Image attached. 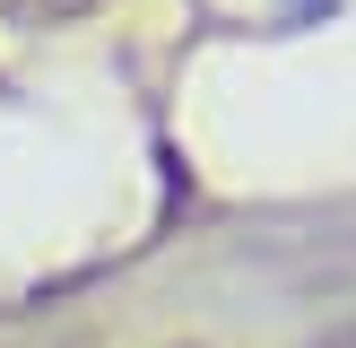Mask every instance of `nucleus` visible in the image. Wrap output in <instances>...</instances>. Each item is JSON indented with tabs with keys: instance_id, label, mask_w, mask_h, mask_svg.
<instances>
[{
	"instance_id": "f257e3e1",
	"label": "nucleus",
	"mask_w": 356,
	"mask_h": 348,
	"mask_svg": "<svg viewBox=\"0 0 356 348\" xmlns=\"http://www.w3.org/2000/svg\"><path fill=\"white\" fill-rule=\"evenodd\" d=\"M313 9H330V0H287V17H313Z\"/></svg>"
},
{
	"instance_id": "f03ea898",
	"label": "nucleus",
	"mask_w": 356,
	"mask_h": 348,
	"mask_svg": "<svg viewBox=\"0 0 356 348\" xmlns=\"http://www.w3.org/2000/svg\"><path fill=\"white\" fill-rule=\"evenodd\" d=\"M348 348H356V340H348Z\"/></svg>"
}]
</instances>
